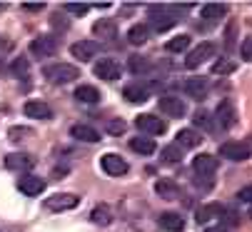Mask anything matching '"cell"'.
I'll use <instances>...</instances> for the list:
<instances>
[{
	"label": "cell",
	"instance_id": "1",
	"mask_svg": "<svg viewBox=\"0 0 252 232\" xmlns=\"http://www.w3.org/2000/svg\"><path fill=\"white\" fill-rule=\"evenodd\" d=\"M190 10V5L185 8H175V5H155L150 8V28L158 30V33H165V30H172L177 25V15Z\"/></svg>",
	"mask_w": 252,
	"mask_h": 232
},
{
	"label": "cell",
	"instance_id": "2",
	"mask_svg": "<svg viewBox=\"0 0 252 232\" xmlns=\"http://www.w3.org/2000/svg\"><path fill=\"white\" fill-rule=\"evenodd\" d=\"M43 77L53 85H67L80 77V70L70 63H53V65H45L43 67Z\"/></svg>",
	"mask_w": 252,
	"mask_h": 232
},
{
	"label": "cell",
	"instance_id": "3",
	"mask_svg": "<svg viewBox=\"0 0 252 232\" xmlns=\"http://www.w3.org/2000/svg\"><path fill=\"white\" fill-rule=\"evenodd\" d=\"M58 48H60V43H58L55 35H38L30 43V53L35 58H53L58 53Z\"/></svg>",
	"mask_w": 252,
	"mask_h": 232
},
{
	"label": "cell",
	"instance_id": "4",
	"mask_svg": "<svg viewBox=\"0 0 252 232\" xmlns=\"http://www.w3.org/2000/svg\"><path fill=\"white\" fill-rule=\"evenodd\" d=\"M80 205V198L73 195V192H58V195H50L45 200V207L50 212H65V210H75Z\"/></svg>",
	"mask_w": 252,
	"mask_h": 232
},
{
	"label": "cell",
	"instance_id": "5",
	"mask_svg": "<svg viewBox=\"0 0 252 232\" xmlns=\"http://www.w3.org/2000/svg\"><path fill=\"white\" fill-rule=\"evenodd\" d=\"M220 155L225 160H232V163H242L252 155V147H247L245 142H237V140H227L220 145Z\"/></svg>",
	"mask_w": 252,
	"mask_h": 232
},
{
	"label": "cell",
	"instance_id": "6",
	"mask_svg": "<svg viewBox=\"0 0 252 232\" xmlns=\"http://www.w3.org/2000/svg\"><path fill=\"white\" fill-rule=\"evenodd\" d=\"M93 70H95V75L100 77V80H107V83H113V80H120V72H123L120 63H118V60H113V58L97 60Z\"/></svg>",
	"mask_w": 252,
	"mask_h": 232
},
{
	"label": "cell",
	"instance_id": "7",
	"mask_svg": "<svg viewBox=\"0 0 252 232\" xmlns=\"http://www.w3.org/2000/svg\"><path fill=\"white\" fill-rule=\"evenodd\" d=\"M212 55H215V45H212V43H200L195 50H190V53L185 55V67L195 70V67H200L205 60H210Z\"/></svg>",
	"mask_w": 252,
	"mask_h": 232
},
{
	"label": "cell",
	"instance_id": "8",
	"mask_svg": "<svg viewBox=\"0 0 252 232\" xmlns=\"http://www.w3.org/2000/svg\"><path fill=\"white\" fill-rule=\"evenodd\" d=\"M135 128L142 130L145 135H162L167 130L165 120L155 118V115H137V118H135Z\"/></svg>",
	"mask_w": 252,
	"mask_h": 232
},
{
	"label": "cell",
	"instance_id": "9",
	"mask_svg": "<svg viewBox=\"0 0 252 232\" xmlns=\"http://www.w3.org/2000/svg\"><path fill=\"white\" fill-rule=\"evenodd\" d=\"M100 165H102V170H105L107 175H113V177H120V175L127 172V163L120 158V155H115V152L102 155V158H100Z\"/></svg>",
	"mask_w": 252,
	"mask_h": 232
},
{
	"label": "cell",
	"instance_id": "10",
	"mask_svg": "<svg viewBox=\"0 0 252 232\" xmlns=\"http://www.w3.org/2000/svg\"><path fill=\"white\" fill-rule=\"evenodd\" d=\"M23 112L32 120H50L53 118V110H50V105L45 100H28L23 105Z\"/></svg>",
	"mask_w": 252,
	"mask_h": 232
},
{
	"label": "cell",
	"instance_id": "11",
	"mask_svg": "<svg viewBox=\"0 0 252 232\" xmlns=\"http://www.w3.org/2000/svg\"><path fill=\"white\" fill-rule=\"evenodd\" d=\"M35 160H32V155L28 152H10L5 155V167L13 170V172H25V170H32Z\"/></svg>",
	"mask_w": 252,
	"mask_h": 232
},
{
	"label": "cell",
	"instance_id": "12",
	"mask_svg": "<svg viewBox=\"0 0 252 232\" xmlns=\"http://www.w3.org/2000/svg\"><path fill=\"white\" fill-rule=\"evenodd\" d=\"M18 190L23 192V195H28V198H35V195H40V192L45 190V180L35 177V175H23L18 180Z\"/></svg>",
	"mask_w": 252,
	"mask_h": 232
},
{
	"label": "cell",
	"instance_id": "13",
	"mask_svg": "<svg viewBox=\"0 0 252 232\" xmlns=\"http://www.w3.org/2000/svg\"><path fill=\"white\" fill-rule=\"evenodd\" d=\"M160 110L170 118H183L185 115V100H180L175 95H162L160 98Z\"/></svg>",
	"mask_w": 252,
	"mask_h": 232
},
{
	"label": "cell",
	"instance_id": "14",
	"mask_svg": "<svg viewBox=\"0 0 252 232\" xmlns=\"http://www.w3.org/2000/svg\"><path fill=\"white\" fill-rule=\"evenodd\" d=\"M235 120H237L235 105H232L230 100H222V102L218 105V123H220V128L230 130V128H235Z\"/></svg>",
	"mask_w": 252,
	"mask_h": 232
},
{
	"label": "cell",
	"instance_id": "15",
	"mask_svg": "<svg viewBox=\"0 0 252 232\" xmlns=\"http://www.w3.org/2000/svg\"><path fill=\"white\" fill-rule=\"evenodd\" d=\"M192 167L200 177H210V175H215V170H218V160H215L212 155H197V158L192 160Z\"/></svg>",
	"mask_w": 252,
	"mask_h": 232
},
{
	"label": "cell",
	"instance_id": "16",
	"mask_svg": "<svg viewBox=\"0 0 252 232\" xmlns=\"http://www.w3.org/2000/svg\"><path fill=\"white\" fill-rule=\"evenodd\" d=\"M123 98L137 105V102H145V100L150 98V90H148L145 85H142V83H130V85H125Z\"/></svg>",
	"mask_w": 252,
	"mask_h": 232
},
{
	"label": "cell",
	"instance_id": "17",
	"mask_svg": "<svg viewBox=\"0 0 252 232\" xmlns=\"http://www.w3.org/2000/svg\"><path fill=\"white\" fill-rule=\"evenodd\" d=\"M160 227L167 232H183L185 230V217L177 212H162L160 215Z\"/></svg>",
	"mask_w": 252,
	"mask_h": 232
},
{
	"label": "cell",
	"instance_id": "18",
	"mask_svg": "<svg viewBox=\"0 0 252 232\" xmlns=\"http://www.w3.org/2000/svg\"><path fill=\"white\" fill-rule=\"evenodd\" d=\"M70 135L80 142H100V133L90 125H73L70 128Z\"/></svg>",
	"mask_w": 252,
	"mask_h": 232
},
{
	"label": "cell",
	"instance_id": "19",
	"mask_svg": "<svg viewBox=\"0 0 252 232\" xmlns=\"http://www.w3.org/2000/svg\"><path fill=\"white\" fill-rule=\"evenodd\" d=\"M183 88H185V93H188L190 98L200 100V98H205V93H207V80H205V77H188Z\"/></svg>",
	"mask_w": 252,
	"mask_h": 232
},
{
	"label": "cell",
	"instance_id": "20",
	"mask_svg": "<svg viewBox=\"0 0 252 232\" xmlns=\"http://www.w3.org/2000/svg\"><path fill=\"white\" fill-rule=\"evenodd\" d=\"M70 53H73L75 60H90L97 53V45L93 40H78L73 48H70Z\"/></svg>",
	"mask_w": 252,
	"mask_h": 232
},
{
	"label": "cell",
	"instance_id": "21",
	"mask_svg": "<svg viewBox=\"0 0 252 232\" xmlns=\"http://www.w3.org/2000/svg\"><path fill=\"white\" fill-rule=\"evenodd\" d=\"M75 100L83 102V105H95V102H100V90L93 88V85H80L75 90Z\"/></svg>",
	"mask_w": 252,
	"mask_h": 232
},
{
	"label": "cell",
	"instance_id": "22",
	"mask_svg": "<svg viewBox=\"0 0 252 232\" xmlns=\"http://www.w3.org/2000/svg\"><path fill=\"white\" fill-rule=\"evenodd\" d=\"M93 33H95L97 37H102V40H113V37L118 35V25H115L113 20H97V23L93 25Z\"/></svg>",
	"mask_w": 252,
	"mask_h": 232
},
{
	"label": "cell",
	"instance_id": "23",
	"mask_svg": "<svg viewBox=\"0 0 252 232\" xmlns=\"http://www.w3.org/2000/svg\"><path fill=\"white\" fill-rule=\"evenodd\" d=\"M148 35H150L148 25L137 23V25H132V28L127 30V43H132V45H145V43H148Z\"/></svg>",
	"mask_w": 252,
	"mask_h": 232
},
{
	"label": "cell",
	"instance_id": "24",
	"mask_svg": "<svg viewBox=\"0 0 252 232\" xmlns=\"http://www.w3.org/2000/svg\"><path fill=\"white\" fill-rule=\"evenodd\" d=\"M202 142V137L195 133V130H180L177 133V147H185V150H192Z\"/></svg>",
	"mask_w": 252,
	"mask_h": 232
},
{
	"label": "cell",
	"instance_id": "25",
	"mask_svg": "<svg viewBox=\"0 0 252 232\" xmlns=\"http://www.w3.org/2000/svg\"><path fill=\"white\" fill-rule=\"evenodd\" d=\"M222 215H225V207L222 205H205V207L197 210V222L205 225V222H210L215 217H222Z\"/></svg>",
	"mask_w": 252,
	"mask_h": 232
},
{
	"label": "cell",
	"instance_id": "26",
	"mask_svg": "<svg viewBox=\"0 0 252 232\" xmlns=\"http://www.w3.org/2000/svg\"><path fill=\"white\" fill-rule=\"evenodd\" d=\"M90 220L95 222V225H100V227H107L113 222V210L107 207V205H97L93 212H90Z\"/></svg>",
	"mask_w": 252,
	"mask_h": 232
},
{
	"label": "cell",
	"instance_id": "27",
	"mask_svg": "<svg viewBox=\"0 0 252 232\" xmlns=\"http://www.w3.org/2000/svg\"><path fill=\"white\" fill-rule=\"evenodd\" d=\"M200 15L207 18V20H220L227 15V5H220V3H210V5H202L200 8Z\"/></svg>",
	"mask_w": 252,
	"mask_h": 232
},
{
	"label": "cell",
	"instance_id": "28",
	"mask_svg": "<svg viewBox=\"0 0 252 232\" xmlns=\"http://www.w3.org/2000/svg\"><path fill=\"white\" fill-rule=\"evenodd\" d=\"M155 192L160 198H165V200H175L177 198V187H175L172 180H158L155 182Z\"/></svg>",
	"mask_w": 252,
	"mask_h": 232
},
{
	"label": "cell",
	"instance_id": "29",
	"mask_svg": "<svg viewBox=\"0 0 252 232\" xmlns=\"http://www.w3.org/2000/svg\"><path fill=\"white\" fill-rule=\"evenodd\" d=\"M130 147L135 152H140V155H153L155 152V140H150V137H132Z\"/></svg>",
	"mask_w": 252,
	"mask_h": 232
},
{
	"label": "cell",
	"instance_id": "30",
	"mask_svg": "<svg viewBox=\"0 0 252 232\" xmlns=\"http://www.w3.org/2000/svg\"><path fill=\"white\" fill-rule=\"evenodd\" d=\"M8 137H10L13 142H25L28 137H35V130L18 125V128H10V130H8Z\"/></svg>",
	"mask_w": 252,
	"mask_h": 232
},
{
	"label": "cell",
	"instance_id": "31",
	"mask_svg": "<svg viewBox=\"0 0 252 232\" xmlns=\"http://www.w3.org/2000/svg\"><path fill=\"white\" fill-rule=\"evenodd\" d=\"M188 45H190V37H188V35H175L172 40H167L165 48H167L170 53H185Z\"/></svg>",
	"mask_w": 252,
	"mask_h": 232
},
{
	"label": "cell",
	"instance_id": "32",
	"mask_svg": "<svg viewBox=\"0 0 252 232\" xmlns=\"http://www.w3.org/2000/svg\"><path fill=\"white\" fill-rule=\"evenodd\" d=\"M13 72L20 77V80H28V77H30V65H28V60H25V58L13 60Z\"/></svg>",
	"mask_w": 252,
	"mask_h": 232
},
{
	"label": "cell",
	"instance_id": "33",
	"mask_svg": "<svg viewBox=\"0 0 252 232\" xmlns=\"http://www.w3.org/2000/svg\"><path fill=\"white\" fill-rule=\"evenodd\" d=\"M162 160H165V163H180V160H183V152H180L177 145H167V147L162 150Z\"/></svg>",
	"mask_w": 252,
	"mask_h": 232
},
{
	"label": "cell",
	"instance_id": "34",
	"mask_svg": "<svg viewBox=\"0 0 252 232\" xmlns=\"http://www.w3.org/2000/svg\"><path fill=\"white\" fill-rule=\"evenodd\" d=\"M235 67H237V65H235L232 60H218V63L212 65V72H215V75H230V72H235Z\"/></svg>",
	"mask_w": 252,
	"mask_h": 232
},
{
	"label": "cell",
	"instance_id": "35",
	"mask_svg": "<svg viewBox=\"0 0 252 232\" xmlns=\"http://www.w3.org/2000/svg\"><path fill=\"white\" fill-rule=\"evenodd\" d=\"M127 67L132 70V72H145L150 65H148V60L145 58H140V55H132L130 60H127Z\"/></svg>",
	"mask_w": 252,
	"mask_h": 232
},
{
	"label": "cell",
	"instance_id": "36",
	"mask_svg": "<svg viewBox=\"0 0 252 232\" xmlns=\"http://www.w3.org/2000/svg\"><path fill=\"white\" fill-rule=\"evenodd\" d=\"M105 130L110 133V135H123V133H125V120H120V118H115V120H107Z\"/></svg>",
	"mask_w": 252,
	"mask_h": 232
},
{
	"label": "cell",
	"instance_id": "37",
	"mask_svg": "<svg viewBox=\"0 0 252 232\" xmlns=\"http://www.w3.org/2000/svg\"><path fill=\"white\" fill-rule=\"evenodd\" d=\"M195 125H200V128H212V123H210V115H207V110H197L195 112Z\"/></svg>",
	"mask_w": 252,
	"mask_h": 232
},
{
	"label": "cell",
	"instance_id": "38",
	"mask_svg": "<svg viewBox=\"0 0 252 232\" xmlns=\"http://www.w3.org/2000/svg\"><path fill=\"white\" fill-rule=\"evenodd\" d=\"M65 10H67V13H73V15H85V13L90 10V5H83V3H67Z\"/></svg>",
	"mask_w": 252,
	"mask_h": 232
},
{
	"label": "cell",
	"instance_id": "39",
	"mask_svg": "<svg viewBox=\"0 0 252 232\" xmlns=\"http://www.w3.org/2000/svg\"><path fill=\"white\" fill-rule=\"evenodd\" d=\"M240 53H242V58H245V60H252V37H245V40H242Z\"/></svg>",
	"mask_w": 252,
	"mask_h": 232
},
{
	"label": "cell",
	"instance_id": "40",
	"mask_svg": "<svg viewBox=\"0 0 252 232\" xmlns=\"http://www.w3.org/2000/svg\"><path fill=\"white\" fill-rule=\"evenodd\" d=\"M237 200H242V202H252V185H245V187L237 192Z\"/></svg>",
	"mask_w": 252,
	"mask_h": 232
},
{
	"label": "cell",
	"instance_id": "41",
	"mask_svg": "<svg viewBox=\"0 0 252 232\" xmlns=\"http://www.w3.org/2000/svg\"><path fill=\"white\" fill-rule=\"evenodd\" d=\"M23 8H25L28 13H40L45 5H43V3H28V5H23Z\"/></svg>",
	"mask_w": 252,
	"mask_h": 232
},
{
	"label": "cell",
	"instance_id": "42",
	"mask_svg": "<svg viewBox=\"0 0 252 232\" xmlns=\"http://www.w3.org/2000/svg\"><path fill=\"white\" fill-rule=\"evenodd\" d=\"M53 25H55V28H60V30H65V28H67V23H63V18H60L58 13L53 15Z\"/></svg>",
	"mask_w": 252,
	"mask_h": 232
},
{
	"label": "cell",
	"instance_id": "43",
	"mask_svg": "<svg viewBox=\"0 0 252 232\" xmlns=\"http://www.w3.org/2000/svg\"><path fill=\"white\" fill-rule=\"evenodd\" d=\"M205 232H227L225 227H212V230H205Z\"/></svg>",
	"mask_w": 252,
	"mask_h": 232
},
{
	"label": "cell",
	"instance_id": "44",
	"mask_svg": "<svg viewBox=\"0 0 252 232\" xmlns=\"http://www.w3.org/2000/svg\"><path fill=\"white\" fill-rule=\"evenodd\" d=\"M0 70H3V63H0Z\"/></svg>",
	"mask_w": 252,
	"mask_h": 232
},
{
	"label": "cell",
	"instance_id": "45",
	"mask_svg": "<svg viewBox=\"0 0 252 232\" xmlns=\"http://www.w3.org/2000/svg\"><path fill=\"white\" fill-rule=\"evenodd\" d=\"M250 217H252V210H250Z\"/></svg>",
	"mask_w": 252,
	"mask_h": 232
}]
</instances>
